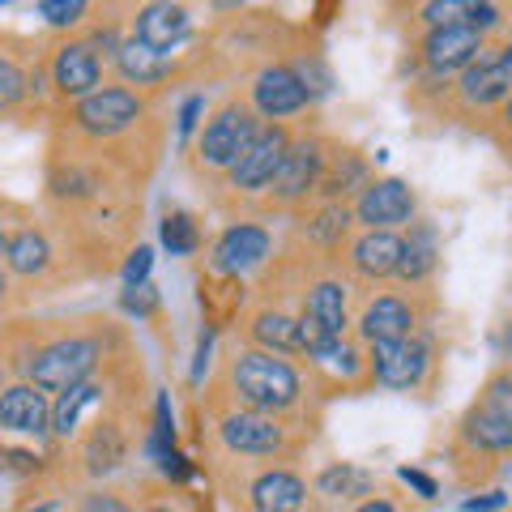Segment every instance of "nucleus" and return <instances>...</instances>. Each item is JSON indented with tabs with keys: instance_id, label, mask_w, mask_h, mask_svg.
<instances>
[{
	"instance_id": "1",
	"label": "nucleus",
	"mask_w": 512,
	"mask_h": 512,
	"mask_svg": "<svg viewBox=\"0 0 512 512\" xmlns=\"http://www.w3.org/2000/svg\"><path fill=\"white\" fill-rule=\"evenodd\" d=\"M231 389L248 410H291L299 402V372L278 350H244L231 363Z\"/></svg>"
},
{
	"instance_id": "2",
	"label": "nucleus",
	"mask_w": 512,
	"mask_h": 512,
	"mask_svg": "<svg viewBox=\"0 0 512 512\" xmlns=\"http://www.w3.org/2000/svg\"><path fill=\"white\" fill-rule=\"evenodd\" d=\"M256 116L261 111H248L244 103H227V107H218L210 120H205L201 128V141H197V150H201V163L205 167H214V171H231L239 163V154H244L252 146V137L261 133V124H256Z\"/></svg>"
},
{
	"instance_id": "3",
	"label": "nucleus",
	"mask_w": 512,
	"mask_h": 512,
	"mask_svg": "<svg viewBox=\"0 0 512 512\" xmlns=\"http://www.w3.org/2000/svg\"><path fill=\"white\" fill-rule=\"evenodd\" d=\"M94 363H99V342L94 338H60L30 359V380L43 384L47 393H64L69 384L86 380Z\"/></svg>"
},
{
	"instance_id": "4",
	"label": "nucleus",
	"mask_w": 512,
	"mask_h": 512,
	"mask_svg": "<svg viewBox=\"0 0 512 512\" xmlns=\"http://www.w3.org/2000/svg\"><path fill=\"white\" fill-rule=\"evenodd\" d=\"M372 376L384 389H419L427 380V367H431V350L427 342L410 338H389V342H372Z\"/></svg>"
},
{
	"instance_id": "5",
	"label": "nucleus",
	"mask_w": 512,
	"mask_h": 512,
	"mask_svg": "<svg viewBox=\"0 0 512 512\" xmlns=\"http://www.w3.org/2000/svg\"><path fill=\"white\" fill-rule=\"evenodd\" d=\"M286 150H291V137H286V128H261V133L252 137V146L239 154V163L227 171L231 184L244 188V192L274 188L278 171L286 163Z\"/></svg>"
},
{
	"instance_id": "6",
	"label": "nucleus",
	"mask_w": 512,
	"mask_h": 512,
	"mask_svg": "<svg viewBox=\"0 0 512 512\" xmlns=\"http://www.w3.org/2000/svg\"><path fill=\"white\" fill-rule=\"evenodd\" d=\"M487 30L478 26H436L423 39V64L431 73H466L470 64L487 52L483 47Z\"/></svg>"
},
{
	"instance_id": "7",
	"label": "nucleus",
	"mask_w": 512,
	"mask_h": 512,
	"mask_svg": "<svg viewBox=\"0 0 512 512\" xmlns=\"http://www.w3.org/2000/svg\"><path fill=\"white\" fill-rule=\"evenodd\" d=\"M414 210H419V197L406 180H367L355 201V218L363 227H402Z\"/></svg>"
},
{
	"instance_id": "8",
	"label": "nucleus",
	"mask_w": 512,
	"mask_h": 512,
	"mask_svg": "<svg viewBox=\"0 0 512 512\" xmlns=\"http://www.w3.org/2000/svg\"><path fill=\"white\" fill-rule=\"evenodd\" d=\"M137 116H141V99L133 90H124V86L94 90V94H86V99H77V111H73V120L94 137L124 133Z\"/></svg>"
},
{
	"instance_id": "9",
	"label": "nucleus",
	"mask_w": 512,
	"mask_h": 512,
	"mask_svg": "<svg viewBox=\"0 0 512 512\" xmlns=\"http://www.w3.org/2000/svg\"><path fill=\"white\" fill-rule=\"evenodd\" d=\"M222 444L239 457H274L286 448V431L269 419V410H244V414H227L218 427Z\"/></svg>"
},
{
	"instance_id": "10",
	"label": "nucleus",
	"mask_w": 512,
	"mask_h": 512,
	"mask_svg": "<svg viewBox=\"0 0 512 512\" xmlns=\"http://www.w3.org/2000/svg\"><path fill=\"white\" fill-rule=\"evenodd\" d=\"M312 103V90L303 86V77L286 64H274L252 82V107L261 111L265 120H286Z\"/></svg>"
},
{
	"instance_id": "11",
	"label": "nucleus",
	"mask_w": 512,
	"mask_h": 512,
	"mask_svg": "<svg viewBox=\"0 0 512 512\" xmlns=\"http://www.w3.org/2000/svg\"><path fill=\"white\" fill-rule=\"evenodd\" d=\"M47 389L35 380L26 384H9L5 397H0V427L9 436H47L52 431V406H47Z\"/></svg>"
},
{
	"instance_id": "12",
	"label": "nucleus",
	"mask_w": 512,
	"mask_h": 512,
	"mask_svg": "<svg viewBox=\"0 0 512 512\" xmlns=\"http://www.w3.org/2000/svg\"><path fill=\"white\" fill-rule=\"evenodd\" d=\"M461 94L466 103L491 107V103H508L512 99V47H495V52L478 56L466 77H461Z\"/></svg>"
},
{
	"instance_id": "13",
	"label": "nucleus",
	"mask_w": 512,
	"mask_h": 512,
	"mask_svg": "<svg viewBox=\"0 0 512 512\" xmlns=\"http://www.w3.org/2000/svg\"><path fill=\"white\" fill-rule=\"evenodd\" d=\"M269 248H274V239H269L265 227H252V222H235V227H227L218 235L214 244V269L218 274H244V269L261 265Z\"/></svg>"
},
{
	"instance_id": "14",
	"label": "nucleus",
	"mask_w": 512,
	"mask_h": 512,
	"mask_svg": "<svg viewBox=\"0 0 512 512\" xmlns=\"http://www.w3.org/2000/svg\"><path fill=\"white\" fill-rule=\"evenodd\" d=\"M99 77H103V64L90 43H64L52 60V86L64 99H86V94H94L99 90Z\"/></svg>"
},
{
	"instance_id": "15",
	"label": "nucleus",
	"mask_w": 512,
	"mask_h": 512,
	"mask_svg": "<svg viewBox=\"0 0 512 512\" xmlns=\"http://www.w3.org/2000/svg\"><path fill=\"white\" fill-rule=\"evenodd\" d=\"M320 171H325V154H320L316 141H291L286 163L274 180V201H282V205L303 201L312 188H320Z\"/></svg>"
},
{
	"instance_id": "16",
	"label": "nucleus",
	"mask_w": 512,
	"mask_h": 512,
	"mask_svg": "<svg viewBox=\"0 0 512 512\" xmlns=\"http://www.w3.org/2000/svg\"><path fill=\"white\" fill-rule=\"evenodd\" d=\"M402 252L406 239H397L393 227H367V235H359L350 248V265L363 278H393L402 269Z\"/></svg>"
},
{
	"instance_id": "17",
	"label": "nucleus",
	"mask_w": 512,
	"mask_h": 512,
	"mask_svg": "<svg viewBox=\"0 0 512 512\" xmlns=\"http://www.w3.org/2000/svg\"><path fill=\"white\" fill-rule=\"evenodd\" d=\"M133 35L146 39L150 47H163V52H171L175 43H184L192 35V18H188L184 5H175V0H154V5H146L137 13Z\"/></svg>"
},
{
	"instance_id": "18",
	"label": "nucleus",
	"mask_w": 512,
	"mask_h": 512,
	"mask_svg": "<svg viewBox=\"0 0 512 512\" xmlns=\"http://www.w3.org/2000/svg\"><path fill=\"white\" fill-rule=\"evenodd\" d=\"M111 60H116V69L124 82H133V86H154V82H163V77H171V56L163 52V47H150L146 39H128L120 43L116 52H111Z\"/></svg>"
},
{
	"instance_id": "19",
	"label": "nucleus",
	"mask_w": 512,
	"mask_h": 512,
	"mask_svg": "<svg viewBox=\"0 0 512 512\" xmlns=\"http://www.w3.org/2000/svg\"><path fill=\"white\" fill-rule=\"evenodd\" d=\"M363 342H389V338H410L414 333V308L397 295H380L376 303H367V312L359 320Z\"/></svg>"
},
{
	"instance_id": "20",
	"label": "nucleus",
	"mask_w": 512,
	"mask_h": 512,
	"mask_svg": "<svg viewBox=\"0 0 512 512\" xmlns=\"http://www.w3.org/2000/svg\"><path fill=\"white\" fill-rule=\"evenodd\" d=\"M461 440L478 448V453H512V423L491 406L474 402V410L461 419Z\"/></svg>"
},
{
	"instance_id": "21",
	"label": "nucleus",
	"mask_w": 512,
	"mask_h": 512,
	"mask_svg": "<svg viewBox=\"0 0 512 512\" xmlns=\"http://www.w3.org/2000/svg\"><path fill=\"white\" fill-rule=\"evenodd\" d=\"M303 504H308V483L291 470L261 474L252 483V508H261V512H291Z\"/></svg>"
},
{
	"instance_id": "22",
	"label": "nucleus",
	"mask_w": 512,
	"mask_h": 512,
	"mask_svg": "<svg viewBox=\"0 0 512 512\" xmlns=\"http://www.w3.org/2000/svg\"><path fill=\"white\" fill-rule=\"evenodd\" d=\"M423 22L436 30V26H478V30H491L500 22L491 0H431L423 9Z\"/></svg>"
},
{
	"instance_id": "23",
	"label": "nucleus",
	"mask_w": 512,
	"mask_h": 512,
	"mask_svg": "<svg viewBox=\"0 0 512 512\" xmlns=\"http://www.w3.org/2000/svg\"><path fill=\"white\" fill-rule=\"evenodd\" d=\"M252 342L265 346V350H278V355H299L303 350V333H299V320H291L286 312H256L252 316Z\"/></svg>"
},
{
	"instance_id": "24",
	"label": "nucleus",
	"mask_w": 512,
	"mask_h": 512,
	"mask_svg": "<svg viewBox=\"0 0 512 512\" xmlns=\"http://www.w3.org/2000/svg\"><path fill=\"white\" fill-rule=\"evenodd\" d=\"M436 227L431 222H414L410 227V239H406V252H402V269H397V278L406 282H423L431 269H436Z\"/></svg>"
},
{
	"instance_id": "25",
	"label": "nucleus",
	"mask_w": 512,
	"mask_h": 512,
	"mask_svg": "<svg viewBox=\"0 0 512 512\" xmlns=\"http://www.w3.org/2000/svg\"><path fill=\"white\" fill-rule=\"evenodd\" d=\"M103 397V389L94 380H77V384H69V389L60 393V402L52 406V431L56 436H73L77 431V423H82V414L99 402Z\"/></svg>"
},
{
	"instance_id": "26",
	"label": "nucleus",
	"mask_w": 512,
	"mask_h": 512,
	"mask_svg": "<svg viewBox=\"0 0 512 512\" xmlns=\"http://www.w3.org/2000/svg\"><path fill=\"white\" fill-rule=\"evenodd\" d=\"M308 316L325 333L342 338L346 333V291H342V282H316L312 295H308Z\"/></svg>"
},
{
	"instance_id": "27",
	"label": "nucleus",
	"mask_w": 512,
	"mask_h": 512,
	"mask_svg": "<svg viewBox=\"0 0 512 512\" xmlns=\"http://www.w3.org/2000/svg\"><path fill=\"white\" fill-rule=\"evenodd\" d=\"M47 239L39 231H9L5 235V265H9V274H39V269L47 265Z\"/></svg>"
},
{
	"instance_id": "28",
	"label": "nucleus",
	"mask_w": 512,
	"mask_h": 512,
	"mask_svg": "<svg viewBox=\"0 0 512 512\" xmlns=\"http://www.w3.org/2000/svg\"><path fill=\"white\" fill-rule=\"evenodd\" d=\"M316 491L333 495V500H355V495L372 491V474L359 470V466H350V461H338V466H329V470L316 474Z\"/></svg>"
},
{
	"instance_id": "29",
	"label": "nucleus",
	"mask_w": 512,
	"mask_h": 512,
	"mask_svg": "<svg viewBox=\"0 0 512 512\" xmlns=\"http://www.w3.org/2000/svg\"><path fill=\"white\" fill-rule=\"evenodd\" d=\"M350 184H367V163L359 154H325V171H320V188H325V197H338L346 192Z\"/></svg>"
},
{
	"instance_id": "30",
	"label": "nucleus",
	"mask_w": 512,
	"mask_h": 512,
	"mask_svg": "<svg viewBox=\"0 0 512 512\" xmlns=\"http://www.w3.org/2000/svg\"><path fill=\"white\" fill-rule=\"evenodd\" d=\"M124 453H128V448H124L120 427L99 423V431H94L90 444H86V466H90V474H107V470L120 466Z\"/></svg>"
},
{
	"instance_id": "31",
	"label": "nucleus",
	"mask_w": 512,
	"mask_h": 512,
	"mask_svg": "<svg viewBox=\"0 0 512 512\" xmlns=\"http://www.w3.org/2000/svg\"><path fill=\"white\" fill-rule=\"evenodd\" d=\"M197 244H201V231H197V222H192L188 214H167L163 218V248L171 252V256H188V252H197Z\"/></svg>"
},
{
	"instance_id": "32",
	"label": "nucleus",
	"mask_w": 512,
	"mask_h": 512,
	"mask_svg": "<svg viewBox=\"0 0 512 512\" xmlns=\"http://www.w3.org/2000/svg\"><path fill=\"white\" fill-rule=\"evenodd\" d=\"M86 5L90 0H39V18L47 22V26H77L86 18Z\"/></svg>"
},
{
	"instance_id": "33",
	"label": "nucleus",
	"mask_w": 512,
	"mask_h": 512,
	"mask_svg": "<svg viewBox=\"0 0 512 512\" xmlns=\"http://www.w3.org/2000/svg\"><path fill=\"white\" fill-rule=\"evenodd\" d=\"M346 227H350V210L333 201L329 210H320V218L312 222V235L320 239V244H338V239L346 235Z\"/></svg>"
},
{
	"instance_id": "34",
	"label": "nucleus",
	"mask_w": 512,
	"mask_h": 512,
	"mask_svg": "<svg viewBox=\"0 0 512 512\" xmlns=\"http://www.w3.org/2000/svg\"><path fill=\"white\" fill-rule=\"evenodd\" d=\"M483 406H491L495 414H504V419L512 423V372H500V376H491L487 380V389L483 397H478Z\"/></svg>"
},
{
	"instance_id": "35",
	"label": "nucleus",
	"mask_w": 512,
	"mask_h": 512,
	"mask_svg": "<svg viewBox=\"0 0 512 512\" xmlns=\"http://www.w3.org/2000/svg\"><path fill=\"white\" fill-rule=\"evenodd\" d=\"M22 90H26V77H22V69L13 60H0V103L5 107H13L22 99Z\"/></svg>"
},
{
	"instance_id": "36",
	"label": "nucleus",
	"mask_w": 512,
	"mask_h": 512,
	"mask_svg": "<svg viewBox=\"0 0 512 512\" xmlns=\"http://www.w3.org/2000/svg\"><path fill=\"white\" fill-rule=\"evenodd\" d=\"M124 308H128V312H137V316H154V308H158V291H154L150 282L128 286V291H124Z\"/></svg>"
},
{
	"instance_id": "37",
	"label": "nucleus",
	"mask_w": 512,
	"mask_h": 512,
	"mask_svg": "<svg viewBox=\"0 0 512 512\" xmlns=\"http://www.w3.org/2000/svg\"><path fill=\"white\" fill-rule=\"evenodd\" d=\"M150 265H154V252H150V248H137L133 256H128V265H124V282H128V286L146 282V274H150Z\"/></svg>"
},
{
	"instance_id": "38",
	"label": "nucleus",
	"mask_w": 512,
	"mask_h": 512,
	"mask_svg": "<svg viewBox=\"0 0 512 512\" xmlns=\"http://www.w3.org/2000/svg\"><path fill=\"white\" fill-rule=\"evenodd\" d=\"M201 107H205V99H188V103L180 107V133H184V137L192 133V124H197V116H201Z\"/></svg>"
},
{
	"instance_id": "39",
	"label": "nucleus",
	"mask_w": 512,
	"mask_h": 512,
	"mask_svg": "<svg viewBox=\"0 0 512 512\" xmlns=\"http://www.w3.org/2000/svg\"><path fill=\"white\" fill-rule=\"evenodd\" d=\"M402 483H410L414 491H423V500H431V495H436V483H431L427 474H419V470H402Z\"/></svg>"
},
{
	"instance_id": "40",
	"label": "nucleus",
	"mask_w": 512,
	"mask_h": 512,
	"mask_svg": "<svg viewBox=\"0 0 512 512\" xmlns=\"http://www.w3.org/2000/svg\"><path fill=\"white\" fill-rule=\"evenodd\" d=\"M504 491H491V495H474V500H466V508H504Z\"/></svg>"
},
{
	"instance_id": "41",
	"label": "nucleus",
	"mask_w": 512,
	"mask_h": 512,
	"mask_svg": "<svg viewBox=\"0 0 512 512\" xmlns=\"http://www.w3.org/2000/svg\"><path fill=\"white\" fill-rule=\"evenodd\" d=\"M86 508H111V512H116V508H124L120 500H111V495H90V500H82Z\"/></svg>"
},
{
	"instance_id": "42",
	"label": "nucleus",
	"mask_w": 512,
	"mask_h": 512,
	"mask_svg": "<svg viewBox=\"0 0 512 512\" xmlns=\"http://www.w3.org/2000/svg\"><path fill=\"white\" fill-rule=\"evenodd\" d=\"M504 355L512 359V320H508V325H504Z\"/></svg>"
},
{
	"instance_id": "43",
	"label": "nucleus",
	"mask_w": 512,
	"mask_h": 512,
	"mask_svg": "<svg viewBox=\"0 0 512 512\" xmlns=\"http://www.w3.org/2000/svg\"><path fill=\"white\" fill-rule=\"evenodd\" d=\"M504 120H508V124H512V99H508V103H504Z\"/></svg>"
},
{
	"instance_id": "44",
	"label": "nucleus",
	"mask_w": 512,
	"mask_h": 512,
	"mask_svg": "<svg viewBox=\"0 0 512 512\" xmlns=\"http://www.w3.org/2000/svg\"><path fill=\"white\" fill-rule=\"evenodd\" d=\"M218 5H231V0H218Z\"/></svg>"
}]
</instances>
